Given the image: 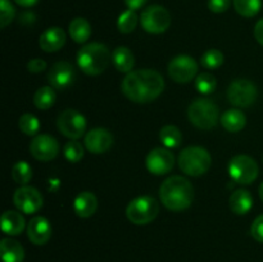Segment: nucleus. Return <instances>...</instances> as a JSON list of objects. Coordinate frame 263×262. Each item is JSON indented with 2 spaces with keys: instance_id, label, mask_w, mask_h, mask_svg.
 Here are the masks:
<instances>
[{
  "instance_id": "bb28decb",
  "label": "nucleus",
  "mask_w": 263,
  "mask_h": 262,
  "mask_svg": "<svg viewBox=\"0 0 263 262\" xmlns=\"http://www.w3.org/2000/svg\"><path fill=\"white\" fill-rule=\"evenodd\" d=\"M57 94L54 91V87L51 86H43L37 89V91L33 95V104L36 108L41 110H46L51 108L55 103Z\"/></svg>"
},
{
  "instance_id": "393cba45",
  "label": "nucleus",
  "mask_w": 263,
  "mask_h": 262,
  "mask_svg": "<svg viewBox=\"0 0 263 262\" xmlns=\"http://www.w3.org/2000/svg\"><path fill=\"white\" fill-rule=\"evenodd\" d=\"M69 35H71L72 40L76 43L82 44L87 41L91 36V26L87 22L85 18H74L71 23H69Z\"/></svg>"
},
{
  "instance_id": "4be33fe9",
  "label": "nucleus",
  "mask_w": 263,
  "mask_h": 262,
  "mask_svg": "<svg viewBox=\"0 0 263 262\" xmlns=\"http://www.w3.org/2000/svg\"><path fill=\"white\" fill-rule=\"evenodd\" d=\"M0 253H2L3 262H23L25 259V249L14 239H2Z\"/></svg>"
},
{
  "instance_id": "5701e85b",
  "label": "nucleus",
  "mask_w": 263,
  "mask_h": 262,
  "mask_svg": "<svg viewBox=\"0 0 263 262\" xmlns=\"http://www.w3.org/2000/svg\"><path fill=\"white\" fill-rule=\"evenodd\" d=\"M112 61L117 71L130 73L135 64V57L127 46H118L113 50Z\"/></svg>"
},
{
  "instance_id": "7ed1b4c3",
  "label": "nucleus",
  "mask_w": 263,
  "mask_h": 262,
  "mask_svg": "<svg viewBox=\"0 0 263 262\" xmlns=\"http://www.w3.org/2000/svg\"><path fill=\"white\" fill-rule=\"evenodd\" d=\"M112 54L107 45L100 43H90L82 46L77 53V64L84 73L98 76L109 66Z\"/></svg>"
},
{
  "instance_id": "6e6552de",
  "label": "nucleus",
  "mask_w": 263,
  "mask_h": 262,
  "mask_svg": "<svg viewBox=\"0 0 263 262\" xmlns=\"http://www.w3.org/2000/svg\"><path fill=\"white\" fill-rule=\"evenodd\" d=\"M140 25L149 33H163L171 25V14L162 5H151L141 13Z\"/></svg>"
},
{
  "instance_id": "473e14b6",
  "label": "nucleus",
  "mask_w": 263,
  "mask_h": 262,
  "mask_svg": "<svg viewBox=\"0 0 263 262\" xmlns=\"http://www.w3.org/2000/svg\"><path fill=\"white\" fill-rule=\"evenodd\" d=\"M223 59H225V57H223V54L220 50H217V49H210V50H207L202 55L200 63H202V66L204 68L216 69L222 66Z\"/></svg>"
},
{
  "instance_id": "c756f323",
  "label": "nucleus",
  "mask_w": 263,
  "mask_h": 262,
  "mask_svg": "<svg viewBox=\"0 0 263 262\" xmlns=\"http://www.w3.org/2000/svg\"><path fill=\"white\" fill-rule=\"evenodd\" d=\"M12 177L17 184L26 185L32 179V167L26 161H20L13 166Z\"/></svg>"
},
{
  "instance_id": "a878e982",
  "label": "nucleus",
  "mask_w": 263,
  "mask_h": 262,
  "mask_svg": "<svg viewBox=\"0 0 263 262\" xmlns=\"http://www.w3.org/2000/svg\"><path fill=\"white\" fill-rule=\"evenodd\" d=\"M159 139H161L164 148H179L182 143V134L176 126L167 125L159 131Z\"/></svg>"
},
{
  "instance_id": "79ce46f5",
  "label": "nucleus",
  "mask_w": 263,
  "mask_h": 262,
  "mask_svg": "<svg viewBox=\"0 0 263 262\" xmlns=\"http://www.w3.org/2000/svg\"><path fill=\"white\" fill-rule=\"evenodd\" d=\"M259 197H261V199L263 202V182L261 185H259Z\"/></svg>"
},
{
  "instance_id": "58836bf2",
  "label": "nucleus",
  "mask_w": 263,
  "mask_h": 262,
  "mask_svg": "<svg viewBox=\"0 0 263 262\" xmlns=\"http://www.w3.org/2000/svg\"><path fill=\"white\" fill-rule=\"evenodd\" d=\"M254 38L263 46V18L259 20L254 26Z\"/></svg>"
},
{
  "instance_id": "39448f33",
  "label": "nucleus",
  "mask_w": 263,
  "mask_h": 262,
  "mask_svg": "<svg viewBox=\"0 0 263 262\" xmlns=\"http://www.w3.org/2000/svg\"><path fill=\"white\" fill-rule=\"evenodd\" d=\"M220 109L211 99L200 98L195 99L187 108V117L189 121L198 128L211 130L218 122Z\"/></svg>"
},
{
  "instance_id": "f03ea898",
  "label": "nucleus",
  "mask_w": 263,
  "mask_h": 262,
  "mask_svg": "<svg viewBox=\"0 0 263 262\" xmlns=\"http://www.w3.org/2000/svg\"><path fill=\"white\" fill-rule=\"evenodd\" d=\"M161 202L170 211H184L192 205L194 199V188L184 176L168 177L159 188Z\"/></svg>"
},
{
  "instance_id": "9d476101",
  "label": "nucleus",
  "mask_w": 263,
  "mask_h": 262,
  "mask_svg": "<svg viewBox=\"0 0 263 262\" xmlns=\"http://www.w3.org/2000/svg\"><path fill=\"white\" fill-rule=\"evenodd\" d=\"M57 126L64 136L71 140H77L86 131V118L79 110L68 108L58 116Z\"/></svg>"
},
{
  "instance_id": "a19ab883",
  "label": "nucleus",
  "mask_w": 263,
  "mask_h": 262,
  "mask_svg": "<svg viewBox=\"0 0 263 262\" xmlns=\"http://www.w3.org/2000/svg\"><path fill=\"white\" fill-rule=\"evenodd\" d=\"M14 2L17 3L18 5H21V7L30 8V7H33L39 0H14Z\"/></svg>"
},
{
  "instance_id": "c9c22d12",
  "label": "nucleus",
  "mask_w": 263,
  "mask_h": 262,
  "mask_svg": "<svg viewBox=\"0 0 263 262\" xmlns=\"http://www.w3.org/2000/svg\"><path fill=\"white\" fill-rule=\"evenodd\" d=\"M251 234L257 241L263 243V215H259L251 226Z\"/></svg>"
},
{
  "instance_id": "cd10ccee",
  "label": "nucleus",
  "mask_w": 263,
  "mask_h": 262,
  "mask_svg": "<svg viewBox=\"0 0 263 262\" xmlns=\"http://www.w3.org/2000/svg\"><path fill=\"white\" fill-rule=\"evenodd\" d=\"M236 13L246 18H252L259 13L262 8V0H233Z\"/></svg>"
},
{
  "instance_id": "2f4dec72",
  "label": "nucleus",
  "mask_w": 263,
  "mask_h": 262,
  "mask_svg": "<svg viewBox=\"0 0 263 262\" xmlns=\"http://www.w3.org/2000/svg\"><path fill=\"white\" fill-rule=\"evenodd\" d=\"M18 126L23 134L28 136H35L40 130V121L36 116L31 115V113H25L21 116Z\"/></svg>"
},
{
  "instance_id": "f704fd0d",
  "label": "nucleus",
  "mask_w": 263,
  "mask_h": 262,
  "mask_svg": "<svg viewBox=\"0 0 263 262\" xmlns=\"http://www.w3.org/2000/svg\"><path fill=\"white\" fill-rule=\"evenodd\" d=\"M15 17V9L9 0H0V26L5 28Z\"/></svg>"
},
{
  "instance_id": "f257e3e1",
  "label": "nucleus",
  "mask_w": 263,
  "mask_h": 262,
  "mask_svg": "<svg viewBox=\"0 0 263 262\" xmlns=\"http://www.w3.org/2000/svg\"><path fill=\"white\" fill-rule=\"evenodd\" d=\"M123 95L134 103H151L159 97L164 90V80L159 72L154 69L131 71L123 79L121 85Z\"/></svg>"
},
{
  "instance_id": "0eeeda50",
  "label": "nucleus",
  "mask_w": 263,
  "mask_h": 262,
  "mask_svg": "<svg viewBox=\"0 0 263 262\" xmlns=\"http://www.w3.org/2000/svg\"><path fill=\"white\" fill-rule=\"evenodd\" d=\"M229 174L230 177L236 182L241 185H249L258 177V164L252 157L240 154L235 156L229 162Z\"/></svg>"
},
{
  "instance_id": "ea45409f",
  "label": "nucleus",
  "mask_w": 263,
  "mask_h": 262,
  "mask_svg": "<svg viewBox=\"0 0 263 262\" xmlns=\"http://www.w3.org/2000/svg\"><path fill=\"white\" fill-rule=\"evenodd\" d=\"M146 2H148V0H125L128 9H133V10H136L139 9V8H141Z\"/></svg>"
},
{
  "instance_id": "4468645a",
  "label": "nucleus",
  "mask_w": 263,
  "mask_h": 262,
  "mask_svg": "<svg viewBox=\"0 0 263 262\" xmlns=\"http://www.w3.org/2000/svg\"><path fill=\"white\" fill-rule=\"evenodd\" d=\"M146 169L153 175H166L175 164V157L168 148H154L146 156Z\"/></svg>"
},
{
  "instance_id": "ddd939ff",
  "label": "nucleus",
  "mask_w": 263,
  "mask_h": 262,
  "mask_svg": "<svg viewBox=\"0 0 263 262\" xmlns=\"http://www.w3.org/2000/svg\"><path fill=\"white\" fill-rule=\"evenodd\" d=\"M30 152L33 158L48 162L55 158L59 153V143L55 138L46 134L36 135L30 144Z\"/></svg>"
},
{
  "instance_id": "7c9ffc66",
  "label": "nucleus",
  "mask_w": 263,
  "mask_h": 262,
  "mask_svg": "<svg viewBox=\"0 0 263 262\" xmlns=\"http://www.w3.org/2000/svg\"><path fill=\"white\" fill-rule=\"evenodd\" d=\"M217 82L213 74L208 73V72H203V73L198 74L195 79V89L200 92V94H212L215 91Z\"/></svg>"
},
{
  "instance_id": "2eb2a0df",
  "label": "nucleus",
  "mask_w": 263,
  "mask_h": 262,
  "mask_svg": "<svg viewBox=\"0 0 263 262\" xmlns=\"http://www.w3.org/2000/svg\"><path fill=\"white\" fill-rule=\"evenodd\" d=\"M76 79L73 66L66 61L57 62L48 72V81L51 87L57 90H66L71 86Z\"/></svg>"
},
{
  "instance_id": "f8f14e48",
  "label": "nucleus",
  "mask_w": 263,
  "mask_h": 262,
  "mask_svg": "<svg viewBox=\"0 0 263 262\" xmlns=\"http://www.w3.org/2000/svg\"><path fill=\"white\" fill-rule=\"evenodd\" d=\"M13 202L21 212L31 215V213H36L43 207V195L36 188L22 185L15 190L13 195Z\"/></svg>"
},
{
  "instance_id": "c85d7f7f",
  "label": "nucleus",
  "mask_w": 263,
  "mask_h": 262,
  "mask_svg": "<svg viewBox=\"0 0 263 262\" xmlns=\"http://www.w3.org/2000/svg\"><path fill=\"white\" fill-rule=\"evenodd\" d=\"M138 15L135 10L127 9L118 17L117 28L121 33H131L138 25Z\"/></svg>"
},
{
  "instance_id": "dca6fc26",
  "label": "nucleus",
  "mask_w": 263,
  "mask_h": 262,
  "mask_svg": "<svg viewBox=\"0 0 263 262\" xmlns=\"http://www.w3.org/2000/svg\"><path fill=\"white\" fill-rule=\"evenodd\" d=\"M84 141L85 146H86V149L90 153L102 154L112 148L115 139H113V135L110 134V131H108L107 128L97 127L90 130L85 135Z\"/></svg>"
},
{
  "instance_id": "20e7f679",
  "label": "nucleus",
  "mask_w": 263,
  "mask_h": 262,
  "mask_svg": "<svg viewBox=\"0 0 263 262\" xmlns=\"http://www.w3.org/2000/svg\"><path fill=\"white\" fill-rule=\"evenodd\" d=\"M179 167L187 176H202L210 170L212 158L207 149L202 146H187L180 153Z\"/></svg>"
},
{
  "instance_id": "9b49d317",
  "label": "nucleus",
  "mask_w": 263,
  "mask_h": 262,
  "mask_svg": "<svg viewBox=\"0 0 263 262\" xmlns=\"http://www.w3.org/2000/svg\"><path fill=\"white\" fill-rule=\"evenodd\" d=\"M198 73V63L190 55H177L170 62L168 74L174 81L179 84L190 82Z\"/></svg>"
},
{
  "instance_id": "a211bd4d",
  "label": "nucleus",
  "mask_w": 263,
  "mask_h": 262,
  "mask_svg": "<svg viewBox=\"0 0 263 262\" xmlns=\"http://www.w3.org/2000/svg\"><path fill=\"white\" fill-rule=\"evenodd\" d=\"M66 44V32L61 27H50L41 33L39 45L46 53H54L63 48Z\"/></svg>"
},
{
  "instance_id": "e433bc0d",
  "label": "nucleus",
  "mask_w": 263,
  "mask_h": 262,
  "mask_svg": "<svg viewBox=\"0 0 263 262\" xmlns=\"http://www.w3.org/2000/svg\"><path fill=\"white\" fill-rule=\"evenodd\" d=\"M231 0H208V8L213 13H223L229 9Z\"/></svg>"
},
{
  "instance_id": "72a5a7b5",
  "label": "nucleus",
  "mask_w": 263,
  "mask_h": 262,
  "mask_svg": "<svg viewBox=\"0 0 263 262\" xmlns=\"http://www.w3.org/2000/svg\"><path fill=\"white\" fill-rule=\"evenodd\" d=\"M64 157L68 159L72 163H76L80 159L84 157V148H82V144L79 143L76 140H71L64 145L63 149Z\"/></svg>"
},
{
  "instance_id": "f3484780",
  "label": "nucleus",
  "mask_w": 263,
  "mask_h": 262,
  "mask_svg": "<svg viewBox=\"0 0 263 262\" xmlns=\"http://www.w3.org/2000/svg\"><path fill=\"white\" fill-rule=\"evenodd\" d=\"M51 225L43 216H36L31 218L27 225V236L31 243L36 246H43L49 241L51 238Z\"/></svg>"
},
{
  "instance_id": "423d86ee",
  "label": "nucleus",
  "mask_w": 263,
  "mask_h": 262,
  "mask_svg": "<svg viewBox=\"0 0 263 262\" xmlns=\"http://www.w3.org/2000/svg\"><path fill=\"white\" fill-rule=\"evenodd\" d=\"M158 202L151 195L138 197L128 203L126 208V216L135 225H146L151 223L158 216Z\"/></svg>"
},
{
  "instance_id": "412c9836",
  "label": "nucleus",
  "mask_w": 263,
  "mask_h": 262,
  "mask_svg": "<svg viewBox=\"0 0 263 262\" xmlns=\"http://www.w3.org/2000/svg\"><path fill=\"white\" fill-rule=\"evenodd\" d=\"M229 205L235 215L243 216L251 211L252 205H253V197L248 190L238 189L231 194L230 199H229Z\"/></svg>"
},
{
  "instance_id": "4c0bfd02",
  "label": "nucleus",
  "mask_w": 263,
  "mask_h": 262,
  "mask_svg": "<svg viewBox=\"0 0 263 262\" xmlns=\"http://www.w3.org/2000/svg\"><path fill=\"white\" fill-rule=\"evenodd\" d=\"M27 69L32 73H40L44 69H46V62L40 58H33L31 59L27 63Z\"/></svg>"
},
{
  "instance_id": "6ab92c4d",
  "label": "nucleus",
  "mask_w": 263,
  "mask_h": 262,
  "mask_svg": "<svg viewBox=\"0 0 263 262\" xmlns=\"http://www.w3.org/2000/svg\"><path fill=\"white\" fill-rule=\"evenodd\" d=\"M0 225H2L3 233L7 235L15 236L20 235L25 230V218L17 211H5L0 218Z\"/></svg>"
},
{
  "instance_id": "b1692460",
  "label": "nucleus",
  "mask_w": 263,
  "mask_h": 262,
  "mask_svg": "<svg viewBox=\"0 0 263 262\" xmlns=\"http://www.w3.org/2000/svg\"><path fill=\"white\" fill-rule=\"evenodd\" d=\"M221 125L223 128L229 131V133H239L243 130L247 125V117L241 110L235 109H229L221 116Z\"/></svg>"
},
{
  "instance_id": "aec40b11",
  "label": "nucleus",
  "mask_w": 263,
  "mask_h": 262,
  "mask_svg": "<svg viewBox=\"0 0 263 262\" xmlns=\"http://www.w3.org/2000/svg\"><path fill=\"white\" fill-rule=\"evenodd\" d=\"M98 208V199L91 192H82L74 198L73 211L79 217H91Z\"/></svg>"
},
{
  "instance_id": "1a4fd4ad",
  "label": "nucleus",
  "mask_w": 263,
  "mask_h": 262,
  "mask_svg": "<svg viewBox=\"0 0 263 262\" xmlns=\"http://www.w3.org/2000/svg\"><path fill=\"white\" fill-rule=\"evenodd\" d=\"M258 97L257 86L246 79L234 80L228 89V99L235 107H251Z\"/></svg>"
}]
</instances>
